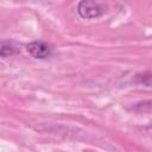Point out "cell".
<instances>
[{
    "label": "cell",
    "instance_id": "1",
    "mask_svg": "<svg viewBox=\"0 0 152 152\" xmlns=\"http://www.w3.org/2000/svg\"><path fill=\"white\" fill-rule=\"evenodd\" d=\"M77 13L84 19H96L104 13V8L99 2L83 0L77 5Z\"/></svg>",
    "mask_w": 152,
    "mask_h": 152
},
{
    "label": "cell",
    "instance_id": "2",
    "mask_svg": "<svg viewBox=\"0 0 152 152\" xmlns=\"http://www.w3.org/2000/svg\"><path fill=\"white\" fill-rule=\"evenodd\" d=\"M27 52L36 59H46L52 53V48L50 44L42 42V40H34L26 45Z\"/></svg>",
    "mask_w": 152,
    "mask_h": 152
},
{
    "label": "cell",
    "instance_id": "3",
    "mask_svg": "<svg viewBox=\"0 0 152 152\" xmlns=\"http://www.w3.org/2000/svg\"><path fill=\"white\" fill-rule=\"evenodd\" d=\"M20 52V48L12 40H6L0 38V57H8Z\"/></svg>",
    "mask_w": 152,
    "mask_h": 152
}]
</instances>
